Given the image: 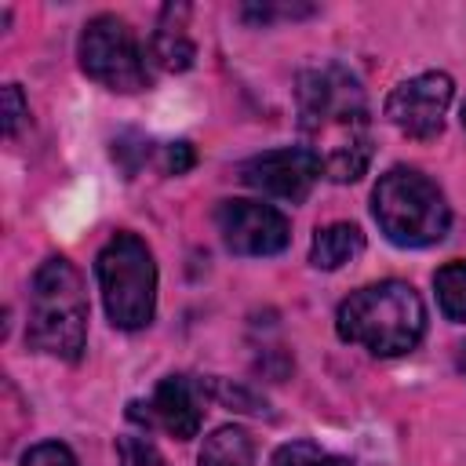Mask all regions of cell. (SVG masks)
I'll use <instances>...</instances> for the list:
<instances>
[{"instance_id": "cell-11", "label": "cell", "mask_w": 466, "mask_h": 466, "mask_svg": "<svg viewBox=\"0 0 466 466\" xmlns=\"http://www.w3.org/2000/svg\"><path fill=\"white\" fill-rule=\"evenodd\" d=\"M189 7L186 4H167L157 18V29H153V40H149V58L167 69V73H186L197 58V44L189 36Z\"/></svg>"}, {"instance_id": "cell-16", "label": "cell", "mask_w": 466, "mask_h": 466, "mask_svg": "<svg viewBox=\"0 0 466 466\" xmlns=\"http://www.w3.org/2000/svg\"><path fill=\"white\" fill-rule=\"evenodd\" d=\"M116 459H120V466H167L160 448L149 437H138V433H127V437L116 441Z\"/></svg>"}, {"instance_id": "cell-17", "label": "cell", "mask_w": 466, "mask_h": 466, "mask_svg": "<svg viewBox=\"0 0 466 466\" xmlns=\"http://www.w3.org/2000/svg\"><path fill=\"white\" fill-rule=\"evenodd\" d=\"M22 466H76V455L62 441H40L22 455Z\"/></svg>"}, {"instance_id": "cell-8", "label": "cell", "mask_w": 466, "mask_h": 466, "mask_svg": "<svg viewBox=\"0 0 466 466\" xmlns=\"http://www.w3.org/2000/svg\"><path fill=\"white\" fill-rule=\"evenodd\" d=\"M451 106V76L448 73H419L397 84L386 98V120L408 138L430 142L444 127V113Z\"/></svg>"}, {"instance_id": "cell-10", "label": "cell", "mask_w": 466, "mask_h": 466, "mask_svg": "<svg viewBox=\"0 0 466 466\" xmlns=\"http://www.w3.org/2000/svg\"><path fill=\"white\" fill-rule=\"evenodd\" d=\"M244 186L273 197V200H288V204H302L313 189V182L320 178V164L302 149V146H284V149H269L251 157L240 167Z\"/></svg>"}, {"instance_id": "cell-18", "label": "cell", "mask_w": 466, "mask_h": 466, "mask_svg": "<svg viewBox=\"0 0 466 466\" xmlns=\"http://www.w3.org/2000/svg\"><path fill=\"white\" fill-rule=\"evenodd\" d=\"M25 98H22V87L18 84H7L4 87V135L7 138H15V131H18V124L25 120Z\"/></svg>"}, {"instance_id": "cell-2", "label": "cell", "mask_w": 466, "mask_h": 466, "mask_svg": "<svg viewBox=\"0 0 466 466\" xmlns=\"http://www.w3.org/2000/svg\"><path fill=\"white\" fill-rule=\"evenodd\" d=\"M342 342L364 346L375 357L411 353L426 335V306L404 280H379L357 288L335 313Z\"/></svg>"}, {"instance_id": "cell-9", "label": "cell", "mask_w": 466, "mask_h": 466, "mask_svg": "<svg viewBox=\"0 0 466 466\" xmlns=\"http://www.w3.org/2000/svg\"><path fill=\"white\" fill-rule=\"evenodd\" d=\"M204 400H208V390L200 379L167 375L157 382V390L146 404H138V400L131 404V419H142L146 426H160L175 441H189V437H197V430L204 422Z\"/></svg>"}, {"instance_id": "cell-1", "label": "cell", "mask_w": 466, "mask_h": 466, "mask_svg": "<svg viewBox=\"0 0 466 466\" xmlns=\"http://www.w3.org/2000/svg\"><path fill=\"white\" fill-rule=\"evenodd\" d=\"M302 149L331 182H357L371 164V116L360 80L342 62L309 66L299 76Z\"/></svg>"}, {"instance_id": "cell-13", "label": "cell", "mask_w": 466, "mask_h": 466, "mask_svg": "<svg viewBox=\"0 0 466 466\" xmlns=\"http://www.w3.org/2000/svg\"><path fill=\"white\" fill-rule=\"evenodd\" d=\"M200 466H255V444L251 433L240 426H218L211 437H204Z\"/></svg>"}, {"instance_id": "cell-6", "label": "cell", "mask_w": 466, "mask_h": 466, "mask_svg": "<svg viewBox=\"0 0 466 466\" xmlns=\"http://www.w3.org/2000/svg\"><path fill=\"white\" fill-rule=\"evenodd\" d=\"M76 58H80V69L109 91L131 95L149 84L146 55H142L131 25L116 15H95L84 25V33L76 40Z\"/></svg>"}, {"instance_id": "cell-12", "label": "cell", "mask_w": 466, "mask_h": 466, "mask_svg": "<svg viewBox=\"0 0 466 466\" xmlns=\"http://www.w3.org/2000/svg\"><path fill=\"white\" fill-rule=\"evenodd\" d=\"M364 251V233L360 226L353 222H331L324 229L313 233V244H309V262L317 269H339L346 266L350 258H357Z\"/></svg>"}, {"instance_id": "cell-20", "label": "cell", "mask_w": 466, "mask_h": 466, "mask_svg": "<svg viewBox=\"0 0 466 466\" xmlns=\"http://www.w3.org/2000/svg\"><path fill=\"white\" fill-rule=\"evenodd\" d=\"M164 167H167L171 175L189 171V167H193V146H189V142H171L167 153H164Z\"/></svg>"}, {"instance_id": "cell-15", "label": "cell", "mask_w": 466, "mask_h": 466, "mask_svg": "<svg viewBox=\"0 0 466 466\" xmlns=\"http://www.w3.org/2000/svg\"><path fill=\"white\" fill-rule=\"evenodd\" d=\"M269 466H353V459L346 455H335L313 441H288L273 451Z\"/></svg>"}, {"instance_id": "cell-7", "label": "cell", "mask_w": 466, "mask_h": 466, "mask_svg": "<svg viewBox=\"0 0 466 466\" xmlns=\"http://www.w3.org/2000/svg\"><path fill=\"white\" fill-rule=\"evenodd\" d=\"M215 226L222 233V244L233 255H248V258L277 255L291 244L288 215L262 200H222L215 208Z\"/></svg>"}, {"instance_id": "cell-22", "label": "cell", "mask_w": 466, "mask_h": 466, "mask_svg": "<svg viewBox=\"0 0 466 466\" xmlns=\"http://www.w3.org/2000/svg\"><path fill=\"white\" fill-rule=\"evenodd\" d=\"M462 127H466V106H462Z\"/></svg>"}, {"instance_id": "cell-19", "label": "cell", "mask_w": 466, "mask_h": 466, "mask_svg": "<svg viewBox=\"0 0 466 466\" xmlns=\"http://www.w3.org/2000/svg\"><path fill=\"white\" fill-rule=\"evenodd\" d=\"M309 11H313V7H295V4H291V7L258 4V7H244L240 15H244V18H255V22H262V25H266V22H273V18H295V15H309Z\"/></svg>"}, {"instance_id": "cell-5", "label": "cell", "mask_w": 466, "mask_h": 466, "mask_svg": "<svg viewBox=\"0 0 466 466\" xmlns=\"http://www.w3.org/2000/svg\"><path fill=\"white\" fill-rule=\"evenodd\" d=\"M95 277L102 288V306L113 328L138 331L157 309V262L142 237L113 233L95 258Z\"/></svg>"}, {"instance_id": "cell-14", "label": "cell", "mask_w": 466, "mask_h": 466, "mask_svg": "<svg viewBox=\"0 0 466 466\" xmlns=\"http://www.w3.org/2000/svg\"><path fill=\"white\" fill-rule=\"evenodd\" d=\"M433 288H437V302H441V313L448 320H466V258L459 262H448L433 273Z\"/></svg>"}, {"instance_id": "cell-21", "label": "cell", "mask_w": 466, "mask_h": 466, "mask_svg": "<svg viewBox=\"0 0 466 466\" xmlns=\"http://www.w3.org/2000/svg\"><path fill=\"white\" fill-rule=\"evenodd\" d=\"M455 364H459V371H462V375H466V342H462V346H459V357H455Z\"/></svg>"}, {"instance_id": "cell-4", "label": "cell", "mask_w": 466, "mask_h": 466, "mask_svg": "<svg viewBox=\"0 0 466 466\" xmlns=\"http://www.w3.org/2000/svg\"><path fill=\"white\" fill-rule=\"evenodd\" d=\"M371 215L386 240L397 248L441 244L451 226L444 193L415 167H390L386 175H379L371 189Z\"/></svg>"}, {"instance_id": "cell-3", "label": "cell", "mask_w": 466, "mask_h": 466, "mask_svg": "<svg viewBox=\"0 0 466 466\" xmlns=\"http://www.w3.org/2000/svg\"><path fill=\"white\" fill-rule=\"evenodd\" d=\"M25 339L33 350L58 360H80L87 346V291L66 255H47L33 273Z\"/></svg>"}]
</instances>
